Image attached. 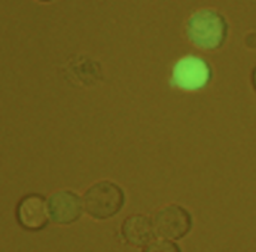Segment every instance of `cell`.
<instances>
[{"label": "cell", "instance_id": "6da1fadb", "mask_svg": "<svg viewBox=\"0 0 256 252\" xmlns=\"http://www.w3.org/2000/svg\"><path fill=\"white\" fill-rule=\"evenodd\" d=\"M228 25L224 19L211 10H204L190 17L187 23L188 40L204 50H216L226 40Z\"/></svg>", "mask_w": 256, "mask_h": 252}, {"label": "cell", "instance_id": "7a4b0ae2", "mask_svg": "<svg viewBox=\"0 0 256 252\" xmlns=\"http://www.w3.org/2000/svg\"><path fill=\"white\" fill-rule=\"evenodd\" d=\"M124 205L122 189L110 181H100L90 186L83 195L84 211L96 220L113 217Z\"/></svg>", "mask_w": 256, "mask_h": 252}, {"label": "cell", "instance_id": "3957f363", "mask_svg": "<svg viewBox=\"0 0 256 252\" xmlns=\"http://www.w3.org/2000/svg\"><path fill=\"white\" fill-rule=\"evenodd\" d=\"M211 80L210 65L198 56L180 59L172 73V85L184 91H199Z\"/></svg>", "mask_w": 256, "mask_h": 252}, {"label": "cell", "instance_id": "277c9868", "mask_svg": "<svg viewBox=\"0 0 256 252\" xmlns=\"http://www.w3.org/2000/svg\"><path fill=\"white\" fill-rule=\"evenodd\" d=\"M156 234L163 238L178 240L182 238L192 229L190 213L178 204H169L162 207L152 219Z\"/></svg>", "mask_w": 256, "mask_h": 252}, {"label": "cell", "instance_id": "5b68a950", "mask_svg": "<svg viewBox=\"0 0 256 252\" xmlns=\"http://www.w3.org/2000/svg\"><path fill=\"white\" fill-rule=\"evenodd\" d=\"M17 222L26 231H41L50 220L48 201L40 193L23 196L16 210Z\"/></svg>", "mask_w": 256, "mask_h": 252}, {"label": "cell", "instance_id": "8992f818", "mask_svg": "<svg viewBox=\"0 0 256 252\" xmlns=\"http://www.w3.org/2000/svg\"><path fill=\"white\" fill-rule=\"evenodd\" d=\"M47 201L50 220L58 225H71L82 216L83 201L72 190H58Z\"/></svg>", "mask_w": 256, "mask_h": 252}, {"label": "cell", "instance_id": "52a82bcc", "mask_svg": "<svg viewBox=\"0 0 256 252\" xmlns=\"http://www.w3.org/2000/svg\"><path fill=\"white\" fill-rule=\"evenodd\" d=\"M120 234L126 243L133 246H148L154 240V223L144 214H133L126 217L120 226Z\"/></svg>", "mask_w": 256, "mask_h": 252}, {"label": "cell", "instance_id": "ba28073f", "mask_svg": "<svg viewBox=\"0 0 256 252\" xmlns=\"http://www.w3.org/2000/svg\"><path fill=\"white\" fill-rule=\"evenodd\" d=\"M144 252H181V249L169 238H157L145 246Z\"/></svg>", "mask_w": 256, "mask_h": 252}, {"label": "cell", "instance_id": "9c48e42d", "mask_svg": "<svg viewBox=\"0 0 256 252\" xmlns=\"http://www.w3.org/2000/svg\"><path fill=\"white\" fill-rule=\"evenodd\" d=\"M253 86H254V89H256V70H254V73H253Z\"/></svg>", "mask_w": 256, "mask_h": 252}, {"label": "cell", "instance_id": "30bf717a", "mask_svg": "<svg viewBox=\"0 0 256 252\" xmlns=\"http://www.w3.org/2000/svg\"><path fill=\"white\" fill-rule=\"evenodd\" d=\"M36 2H41V4H48V2H53V0H36Z\"/></svg>", "mask_w": 256, "mask_h": 252}]
</instances>
